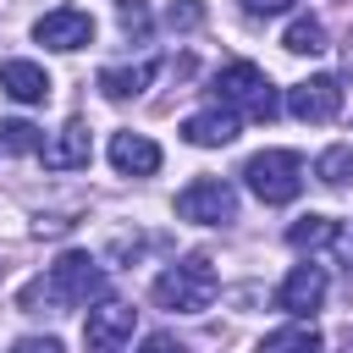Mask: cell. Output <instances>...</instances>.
Returning a JSON list of instances; mask_svg holds the SVG:
<instances>
[{
	"label": "cell",
	"mask_w": 353,
	"mask_h": 353,
	"mask_svg": "<svg viewBox=\"0 0 353 353\" xmlns=\"http://www.w3.org/2000/svg\"><path fill=\"white\" fill-rule=\"evenodd\" d=\"M105 292V270H99V259L94 254H61L28 292H22V309H83V303H94Z\"/></svg>",
	"instance_id": "obj_1"
},
{
	"label": "cell",
	"mask_w": 353,
	"mask_h": 353,
	"mask_svg": "<svg viewBox=\"0 0 353 353\" xmlns=\"http://www.w3.org/2000/svg\"><path fill=\"white\" fill-rule=\"evenodd\" d=\"M215 292H221V281H215V265L204 254H188L154 276V303L165 314H204L215 303Z\"/></svg>",
	"instance_id": "obj_2"
},
{
	"label": "cell",
	"mask_w": 353,
	"mask_h": 353,
	"mask_svg": "<svg viewBox=\"0 0 353 353\" xmlns=\"http://www.w3.org/2000/svg\"><path fill=\"white\" fill-rule=\"evenodd\" d=\"M215 105H232L237 116H254V121H270L281 110L276 99V83L254 66V61H226L215 72Z\"/></svg>",
	"instance_id": "obj_3"
},
{
	"label": "cell",
	"mask_w": 353,
	"mask_h": 353,
	"mask_svg": "<svg viewBox=\"0 0 353 353\" xmlns=\"http://www.w3.org/2000/svg\"><path fill=\"white\" fill-rule=\"evenodd\" d=\"M243 182L259 204H292L303 193V160L292 149H259V154H248Z\"/></svg>",
	"instance_id": "obj_4"
},
{
	"label": "cell",
	"mask_w": 353,
	"mask_h": 353,
	"mask_svg": "<svg viewBox=\"0 0 353 353\" xmlns=\"http://www.w3.org/2000/svg\"><path fill=\"white\" fill-rule=\"evenodd\" d=\"M176 215L193 226H232L237 221V188L226 176H193L176 193Z\"/></svg>",
	"instance_id": "obj_5"
},
{
	"label": "cell",
	"mask_w": 353,
	"mask_h": 353,
	"mask_svg": "<svg viewBox=\"0 0 353 353\" xmlns=\"http://www.w3.org/2000/svg\"><path fill=\"white\" fill-rule=\"evenodd\" d=\"M132 325H138V309H132V303L99 298V303L88 309V320H83V342H88V353H121V347L132 342Z\"/></svg>",
	"instance_id": "obj_6"
},
{
	"label": "cell",
	"mask_w": 353,
	"mask_h": 353,
	"mask_svg": "<svg viewBox=\"0 0 353 353\" xmlns=\"http://www.w3.org/2000/svg\"><path fill=\"white\" fill-rule=\"evenodd\" d=\"M287 110H292L298 121H309V127H320V121H336V116H342V77H331V72H314V77L292 83V88H287Z\"/></svg>",
	"instance_id": "obj_7"
},
{
	"label": "cell",
	"mask_w": 353,
	"mask_h": 353,
	"mask_svg": "<svg viewBox=\"0 0 353 353\" xmlns=\"http://www.w3.org/2000/svg\"><path fill=\"white\" fill-rule=\"evenodd\" d=\"M33 39L50 44V50H83V44H94V17L77 11V6H55L33 22Z\"/></svg>",
	"instance_id": "obj_8"
},
{
	"label": "cell",
	"mask_w": 353,
	"mask_h": 353,
	"mask_svg": "<svg viewBox=\"0 0 353 353\" xmlns=\"http://www.w3.org/2000/svg\"><path fill=\"white\" fill-rule=\"evenodd\" d=\"M325 303V270L320 265H292L287 281L276 287V309H287L292 320H309Z\"/></svg>",
	"instance_id": "obj_9"
},
{
	"label": "cell",
	"mask_w": 353,
	"mask_h": 353,
	"mask_svg": "<svg viewBox=\"0 0 353 353\" xmlns=\"http://www.w3.org/2000/svg\"><path fill=\"white\" fill-rule=\"evenodd\" d=\"M237 132H243V116H237L232 105H210V110H199V116L182 121V138H188L193 149H226Z\"/></svg>",
	"instance_id": "obj_10"
},
{
	"label": "cell",
	"mask_w": 353,
	"mask_h": 353,
	"mask_svg": "<svg viewBox=\"0 0 353 353\" xmlns=\"http://www.w3.org/2000/svg\"><path fill=\"white\" fill-rule=\"evenodd\" d=\"M44 165L50 171H83L94 160V138H88V121H66L55 138H44Z\"/></svg>",
	"instance_id": "obj_11"
},
{
	"label": "cell",
	"mask_w": 353,
	"mask_h": 353,
	"mask_svg": "<svg viewBox=\"0 0 353 353\" xmlns=\"http://www.w3.org/2000/svg\"><path fill=\"white\" fill-rule=\"evenodd\" d=\"M110 165L121 176H154L160 171V143L143 132H116L110 138Z\"/></svg>",
	"instance_id": "obj_12"
},
{
	"label": "cell",
	"mask_w": 353,
	"mask_h": 353,
	"mask_svg": "<svg viewBox=\"0 0 353 353\" xmlns=\"http://www.w3.org/2000/svg\"><path fill=\"white\" fill-rule=\"evenodd\" d=\"M0 88H6L17 105H44L55 83H50V72H44L39 61H6V66H0Z\"/></svg>",
	"instance_id": "obj_13"
},
{
	"label": "cell",
	"mask_w": 353,
	"mask_h": 353,
	"mask_svg": "<svg viewBox=\"0 0 353 353\" xmlns=\"http://www.w3.org/2000/svg\"><path fill=\"white\" fill-rule=\"evenodd\" d=\"M154 72H160L154 61H138V66H105V72H99V94H105V99H138V94L154 83Z\"/></svg>",
	"instance_id": "obj_14"
},
{
	"label": "cell",
	"mask_w": 353,
	"mask_h": 353,
	"mask_svg": "<svg viewBox=\"0 0 353 353\" xmlns=\"http://www.w3.org/2000/svg\"><path fill=\"white\" fill-rule=\"evenodd\" d=\"M254 353H325V336L314 331V325H281V331H270V336H259V347Z\"/></svg>",
	"instance_id": "obj_15"
},
{
	"label": "cell",
	"mask_w": 353,
	"mask_h": 353,
	"mask_svg": "<svg viewBox=\"0 0 353 353\" xmlns=\"http://www.w3.org/2000/svg\"><path fill=\"white\" fill-rule=\"evenodd\" d=\"M342 237V226L331 221V215H298L292 226H287V243L292 248H325V243H336Z\"/></svg>",
	"instance_id": "obj_16"
},
{
	"label": "cell",
	"mask_w": 353,
	"mask_h": 353,
	"mask_svg": "<svg viewBox=\"0 0 353 353\" xmlns=\"http://www.w3.org/2000/svg\"><path fill=\"white\" fill-rule=\"evenodd\" d=\"M281 50L287 55H320L325 50V22L320 17H292V28L281 33Z\"/></svg>",
	"instance_id": "obj_17"
},
{
	"label": "cell",
	"mask_w": 353,
	"mask_h": 353,
	"mask_svg": "<svg viewBox=\"0 0 353 353\" xmlns=\"http://www.w3.org/2000/svg\"><path fill=\"white\" fill-rule=\"evenodd\" d=\"M314 176L325 188H353V143H331L320 160H314Z\"/></svg>",
	"instance_id": "obj_18"
},
{
	"label": "cell",
	"mask_w": 353,
	"mask_h": 353,
	"mask_svg": "<svg viewBox=\"0 0 353 353\" xmlns=\"http://www.w3.org/2000/svg\"><path fill=\"white\" fill-rule=\"evenodd\" d=\"M44 132L33 121H0V154H39Z\"/></svg>",
	"instance_id": "obj_19"
},
{
	"label": "cell",
	"mask_w": 353,
	"mask_h": 353,
	"mask_svg": "<svg viewBox=\"0 0 353 353\" xmlns=\"http://www.w3.org/2000/svg\"><path fill=\"white\" fill-rule=\"evenodd\" d=\"M165 22L171 28H199L204 22V0H171L165 6Z\"/></svg>",
	"instance_id": "obj_20"
},
{
	"label": "cell",
	"mask_w": 353,
	"mask_h": 353,
	"mask_svg": "<svg viewBox=\"0 0 353 353\" xmlns=\"http://www.w3.org/2000/svg\"><path fill=\"white\" fill-rule=\"evenodd\" d=\"M116 17H121V28H127L132 39L149 33V11H143V0H116Z\"/></svg>",
	"instance_id": "obj_21"
},
{
	"label": "cell",
	"mask_w": 353,
	"mask_h": 353,
	"mask_svg": "<svg viewBox=\"0 0 353 353\" xmlns=\"http://www.w3.org/2000/svg\"><path fill=\"white\" fill-rule=\"evenodd\" d=\"M243 11L248 17H281V11H292V0H243Z\"/></svg>",
	"instance_id": "obj_22"
},
{
	"label": "cell",
	"mask_w": 353,
	"mask_h": 353,
	"mask_svg": "<svg viewBox=\"0 0 353 353\" xmlns=\"http://www.w3.org/2000/svg\"><path fill=\"white\" fill-rule=\"evenodd\" d=\"M138 353H188V347H182L176 336H165V331H154V336H143V347H138Z\"/></svg>",
	"instance_id": "obj_23"
},
{
	"label": "cell",
	"mask_w": 353,
	"mask_h": 353,
	"mask_svg": "<svg viewBox=\"0 0 353 353\" xmlns=\"http://www.w3.org/2000/svg\"><path fill=\"white\" fill-rule=\"evenodd\" d=\"M11 353H61V342H55V336H22Z\"/></svg>",
	"instance_id": "obj_24"
},
{
	"label": "cell",
	"mask_w": 353,
	"mask_h": 353,
	"mask_svg": "<svg viewBox=\"0 0 353 353\" xmlns=\"http://www.w3.org/2000/svg\"><path fill=\"white\" fill-rule=\"evenodd\" d=\"M347 265H353V237H347Z\"/></svg>",
	"instance_id": "obj_25"
}]
</instances>
